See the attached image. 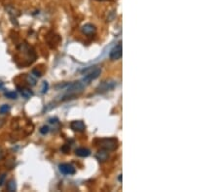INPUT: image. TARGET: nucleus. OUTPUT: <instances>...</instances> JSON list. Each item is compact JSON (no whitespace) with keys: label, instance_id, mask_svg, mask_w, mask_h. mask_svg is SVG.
Masks as SVG:
<instances>
[{"label":"nucleus","instance_id":"f257e3e1","mask_svg":"<svg viewBox=\"0 0 219 192\" xmlns=\"http://www.w3.org/2000/svg\"><path fill=\"white\" fill-rule=\"evenodd\" d=\"M101 148L106 151H113L118 148V141L115 138H106L102 139L99 142Z\"/></svg>","mask_w":219,"mask_h":192},{"label":"nucleus","instance_id":"f03ea898","mask_svg":"<svg viewBox=\"0 0 219 192\" xmlns=\"http://www.w3.org/2000/svg\"><path fill=\"white\" fill-rule=\"evenodd\" d=\"M122 55H123V45L120 42L111 50L109 57L111 60H118V59H120L122 57Z\"/></svg>","mask_w":219,"mask_h":192},{"label":"nucleus","instance_id":"7ed1b4c3","mask_svg":"<svg viewBox=\"0 0 219 192\" xmlns=\"http://www.w3.org/2000/svg\"><path fill=\"white\" fill-rule=\"evenodd\" d=\"M101 69H95V70H92V72L89 73V74H87L84 79L82 80V82L86 84V85H88L92 81H94L96 80V79L98 78V76L101 75Z\"/></svg>","mask_w":219,"mask_h":192},{"label":"nucleus","instance_id":"20e7f679","mask_svg":"<svg viewBox=\"0 0 219 192\" xmlns=\"http://www.w3.org/2000/svg\"><path fill=\"white\" fill-rule=\"evenodd\" d=\"M116 85H117V83L115 81H106V82H103L101 84H99V87L97 88V90L102 93V92H106V91L113 89Z\"/></svg>","mask_w":219,"mask_h":192},{"label":"nucleus","instance_id":"39448f33","mask_svg":"<svg viewBox=\"0 0 219 192\" xmlns=\"http://www.w3.org/2000/svg\"><path fill=\"white\" fill-rule=\"evenodd\" d=\"M59 172L63 175H74L75 174V168L72 166L71 164H67V163H62L58 166Z\"/></svg>","mask_w":219,"mask_h":192},{"label":"nucleus","instance_id":"423d86ee","mask_svg":"<svg viewBox=\"0 0 219 192\" xmlns=\"http://www.w3.org/2000/svg\"><path fill=\"white\" fill-rule=\"evenodd\" d=\"M82 32L83 34L87 35V36H92L95 35L97 32V28L94 24L92 23H86L85 25L82 26Z\"/></svg>","mask_w":219,"mask_h":192},{"label":"nucleus","instance_id":"0eeeda50","mask_svg":"<svg viewBox=\"0 0 219 192\" xmlns=\"http://www.w3.org/2000/svg\"><path fill=\"white\" fill-rule=\"evenodd\" d=\"M70 128L76 132H83L86 129V125L82 121H74L70 123Z\"/></svg>","mask_w":219,"mask_h":192},{"label":"nucleus","instance_id":"6e6552de","mask_svg":"<svg viewBox=\"0 0 219 192\" xmlns=\"http://www.w3.org/2000/svg\"><path fill=\"white\" fill-rule=\"evenodd\" d=\"M75 153L80 157H88L91 154V150L86 148H79L75 150Z\"/></svg>","mask_w":219,"mask_h":192},{"label":"nucleus","instance_id":"1a4fd4ad","mask_svg":"<svg viewBox=\"0 0 219 192\" xmlns=\"http://www.w3.org/2000/svg\"><path fill=\"white\" fill-rule=\"evenodd\" d=\"M108 157H109V155H108V153H107V151L104 150V149H101V150H98V152L97 153V158L99 161H101V162L106 161V160L108 159Z\"/></svg>","mask_w":219,"mask_h":192},{"label":"nucleus","instance_id":"9d476101","mask_svg":"<svg viewBox=\"0 0 219 192\" xmlns=\"http://www.w3.org/2000/svg\"><path fill=\"white\" fill-rule=\"evenodd\" d=\"M19 91H21L22 96L25 99H29L33 95V92L26 88H19Z\"/></svg>","mask_w":219,"mask_h":192},{"label":"nucleus","instance_id":"9b49d317","mask_svg":"<svg viewBox=\"0 0 219 192\" xmlns=\"http://www.w3.org/2000/svg\"><path fill=\"white\" fill-rule=\"evenodd\" d=\"M7 189L10 192H15L17 190V184L14 180H10L7 182Z\"/></svg>","mask_w":219,"mask_h":192},{"label":"nucleus","instance_id":"f8f14e48","mask_svg":"<svg viewBox=\"0 0 219 192\" xmlns=\"http://www.w3.org/2000/svg\"><path fill=\"white\" fill-rule=\"evenodd\" d=\"M4 95H5V97H7L9 99H17L18 98V94L15 91H7V92H5Z\"/></svg>","mask_w":219,"mask_h":192},{"label":"nucleus","instance_id":"ddd939ff","mask_svg":"<svg viewBox=\"0 0 219 192\" xmlns=\"http://www.w3.org/2000/svg\"><path fill=\"white\" fill-rule=\"evenodd\" d=\"M10 111V107L9 105H2L1 107H0V115H5L9 112Z\"/></svg>","mask_w":219,"mask_h":192},{"label":"nucleus","instance_id":"4468645a","mask_svg":"<svg viewBox=\"0 0 219 192\" xmlns=\"http://www.w3.org/2000/svg\"><path fill=\"white\" fill-rule=\"evenodd\" d=\"M26 82H28L30 85H32V87H34V85L36 84V79L33 78L32 75H28V77H26Z\"/></svg>","mask_w":219,"mask_h":192},{"label":"nucleus","instance_id":"2eb2a0df","mask_svg":"<svg viewBox=\"0 0 219 192\" xmlns=\"http://www.w3.org/2000/svg\"><path fill=\"white\" fill-rule=\"evenodd\" d=\"M49 130H50L49 126H46V125H44V126H42L40 128V133L43 134V135H46L49 132Z\"/></svg>","mask_w":219,"mask_h":192},{"label":"nucleus","instance_id":"dca6fc26","mask_svg":"<svg viewBox=\"0 0 219 192\" xmlns=\"http://www.w3.org/2000/svg\"><path fill=\"white\" fill-rule=\"evenodd\" d=\"M49 88V84L47 82H44L43 83V88H42V93H46L48 91Z\"/></svg>","mask_w":219,"mask_h":192},{"label":"nucleus","instance_id":"f3484780","mask_svg":"<svg viewBox=\"0 0 219 192\" xmlns=\"http://www.w3.org/2000/svg\"><path fill=\"white\" fill-rule=\"evenodd\" d=\"M5 180H6V174H2L0 176V186H2L5 183Z\"/></svg>","mask_w":219,"mask_h":192},{"label":"nucleus","instance_id":"a211bd4d","mask_svg":"<svg viewBox=\"0 0 219 192\" xmlns=\"http://www.w3.org/2000/svg\"><path fill=\"white\" fill-rule=\"evenodd\" d=\"M32 74H35L36 77H41V76H42V75H41V73L39 72V71H37V70H35V69L32 71Z\"/></svg>","mask_w":219,"mask_h":192},{"label":"nucleus","instance_id":"6ab92c4d","mask_svg":"<svg viewBox=\"0 0 219 192\" xmlns=\"http://www.w3.org/2000/svg\"><path fill=\"white\" fill-rule=\"evenodd\" d=\"M3 88H4V84H3V83L0 82V89H2Z\"/></svg>","mask_w":219,"mask_h":192},{"label":"nucleus","instance_id":"aec40b11","mask_svg":"<svg viewBox=\"0 0 219 192\" xmlns=\"http://www.w3.org/2000/svg\"><path fill=\"white\" fill-rule=\"evenodd\" d=\"M2 157H3V153H2V152H1V151H0V160H1V159H2Z\"/></svg>","mask_w":219,"mask_h":192}]
</instances>
